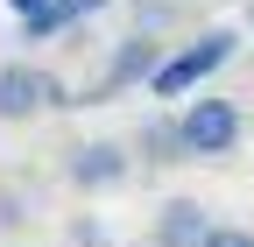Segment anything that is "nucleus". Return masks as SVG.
Wrapping results in <instances>:
<instances>
[{
    "instance_id": "nucleus-1",
    "label": "nucleus",
    "mask_w": 254,
    "mask_h": 247,
    "mask_svg": "<svg viewBox=\"0 0 254 247\" xmlns=\"http://www.w3.org/2000/svg\"><path fill=\"white\" fill-rule=\"evenodd\" d=\"M177 127H184V156L190 163H226L240 148V134H247V113L233 99H219V92H205V99H190L177 113Z\"/></svg>"
},
{
    "instance_id": "nucleus-2",
    "label": "nucleus",
    "mask_w": 254,
    "mask_h": 247,
    "mask_svg": "<svg viewBox=\"0 0 254 247\" xmlns=\"http://www.w3.org/2000/svg\"><path fill=\"white\" fill-rule=\"evenodd\" d=\"M233 50H240V28H205V36L190 43V50H177V57H163V64H155L148 92H155V99H177V92L205 85L219 64H233Z\"/></svg>"
},
{
    "instance_id": "nucleus-3",
    "label": "nucleus",
    "mask_w": 254,
    "mask_h": 247,
    "mask_svg": "<svg viewBox=\"0 0 254 247\" xmlns=\"http://www.w3.org/2000/svg\"><path fill=\"white\" fill-rule=\"evenodd\" d=\"M64 177H71L78 191H120V184L134 177V148L127 141H78L71 163H64Z\"/></svg>"
},
{
    "instance_id": "nucleus-4",
    "label": "nucleus",
    "mask_w": 254,
    "mask_h": 247,
    "mask_svg": "<svg viewBox=\"0 0 254 247\" xmlns=\"http://www.w3.org/2000/svg\"><path fill=\"white\" fill-rule=\"evenodd\" d=\"M155 64H163V43L148 36V28H134L120 50H113V64H106V78L85 92V99H113V92H127V85H148L155 78Z\"/></svg>"
},
{
    "instance_id": "nucleus-5",
    "label": "nucleus",
    "mask_w": 254,
    "mask_h": 247,
    "mask_svg": "<svg viewBox=\"0 0 254 247\" xmlns=\"http://www.w3.org/2000/svg\"><path fill=\"white\" fill-rule=\"evenodd\" d=\"M43 113V64H0V120Z\"/></svg>"
},
{
    "instance_id": "nucleus-6",
    "label": "nucleus",
    "mask_w": 254,
    "mask_h": 247,
    "mask_svg": "<svg viewBox=\"0 0 254 247\" xmlns=\"http://www.w3.org/2000/svg\"><path fill=\"white\" fill-rule=\"evenodd\" d=\"M205 205L198 198H163L155 205V247H198L205 240Z\"/></svg>"
},
{
    "instance_id": "nucleus-7",
    "label": "nucleus",
    "mask_w": 254,
    "mask_h": 247,
    "mask_svg": "<svg viewBox=\"0 0 254 247\" xmlns=\"http://www.w3.org/2000/svg\"><path fill=\"white\" fill-rule=\"evenodd\" d=\"M134 156H141V163H163V170H170V163H190V156H184V127H177L170 113L141 120V127H134Z\"/></svg>"
},
{
    "instance_id": "nucleus-8",
    "label": "nucleus",
    "mask_w": 254,
    "mask_h": 247,
    "mask_svg": "<svg viewBox=\"0 0 254 247\" xmlns=\"http://www.w3.org/2000/svg\"><path fill=\"white\" fill-rule=\"evenodd\" d=\"M21 219H28V198L21 191H0V233H21Z\"/></svg>"
},
{
    "instance_id": "nucleus-9",
    "label": "nucleus",
    "mask_w": 254,
    "mask_h": 247,
    "mask_svg": "<svg viewBox=\"0 0 254 247\" xmlns=\"http://www.w3.org/2000/svg\"><path fill=\"white\" fill-rule=\"evenodd\" d=\"M198 247H254V233H247V226H205Z\"/></svg>"
},
{
    "instance_id": "nucleus-10",
    "label": "nucleus",
    "mask_w": 254,
    "mask_h": 247,
    "mask_svg": "<svg viewBox=\"0 0 254 247\" xmlns=\"http://www.w3.org/2000/svg\"><path fill=\"white\" fill-rule=\"evenodd\" d=\"M43 106H78V99H71V85H64L57 71H43Z\"/></svg>"
},
{
    "instance_id": "nucleus-11",
    "label": "nucleus",
    "mask_w": 254,
    "mask_h": 247,
    "mask_svg": "<svg viewBox=\"0 0 254 247\" xmlns=\"http://www.w3.org/2000/svg\"><path fill=\"white\" fill-rule=\"evenodd\" d=\"M134 21H141V28H163V21H170V0H141Z\"/></svg>"
},
{
    "instance_id": "nucleus-12",
    "label": "nucleus",
    "mask_w": 254,
    "mask_h": 247,
    "mask_svg": "<svg viewBox=\"0 0 254 247\" xmlns=\"http://www.w3.org/2000/svg\"><path fill=\"white\" fill-rule=\"evenodd\" d=\"M36 7H50V0H14V14H36Z\"/></svg>"
},
{
    "instance_id": "nucleus-13",
    "label": "nucleus",
    "mask_w": 254,
    "mask_h": 247,
    "mask_svg": "<svg viewBox=\"0 0 254 247\" xmlns=\"http://www.w3.org/2000/svg\"><path fill=\"white\" fill-rule=\"evenodd\" d=\"M92 247H113V240H92Z\"/></svg>"
}]
</instances>
